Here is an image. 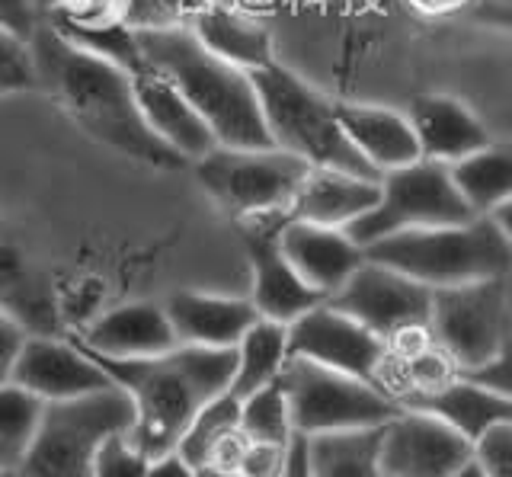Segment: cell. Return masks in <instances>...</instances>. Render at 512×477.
Returning <instances> with one entry per match:
<instances>
[{
    "mask_svg": "<svg viewBox=\"0 0 512 477\" xmlns=\"http://www.w3.org/2000/svg\"><path fill=\"white\" fill-rule=\"evenodd\" d=\"M29 49L32 61H36L39 90L52 93L77 129H84L93 141L144 167H186L183 157L160 145L144 125L132 81L119 65L80 49L48 20H39L36 33L29 36Z\"/></svg>",
    "mask_w": 512,
    "mask_h": 477,
    "instance_id": "obj_1",
    "label": "cell"
},
{
    "mask_svg": "<svg viewBox=\"0 0 512 477\" xmlns=\"http://www.w3.org/2000/svg\"><path fill=\"white\" fill-rule=\"evenodd\" d=\"M84 353L128 394L135 410L128 442L148 458L173 452L186 423L205 401L228 388L234 372V349L176 343L167 353L144 359H106L87 346Z\"/></svg>",
    "mask_w": 512,
    "mask_h": 477,
    "instance_id": "obj_2",
    "label": "cell"
},
{
    "mask_svg": "<svg viewBox=\"0 0 512 477\" xmlns=\"http://www.w3.org/2000/svg\"><path fill=\"white\" fill-rule=\"evenodd\" d=\"M144 61L164 71L202 116L215 145L272 148L247 71L215 58L186 26H135Z\"/></svg>",
    "mask_w": 512,
    "mask_h": 477,
    "instance_id": "obj_3",
    "label": "cell"
},
{
    "mask_svg": "<svg viewBox=\"0 0 512 477\" xmlns=\"http://www.w3.org/2000/svg\"><path fill=\"white\" fill-rule=\"evenodd\" d=\"M509 209V205H506ZM506 209L493 215H474L458 225L400 231L362 247L365 260L391 266L426 289L503 279L512 266V234L506 225Z\"/></svg>",
    "mask_w": 512,
    "mask_h": 477,
    "instance_id": "obj_4",
    "label": "cell"
},
{
    "mask_svg": "<svg viewBox=\"0 0 512 477\" xmlns=\"http://www.w3.org/2000/svg\"><path fill=\"white\" fill-rule=\"evenodd\" d=\"M250 81L256 100H260L272 148L298 157L308 167H333L359 173V177H378L346 141L340 119H336V103L314 90L304 77L285 68L282 61H272L266 68H256Z\"/></svg>",
    "mask_w": 512,
    "mask_h": 477,
    "instance_id": "obj_5",
    "label": "cell"
},
{
    "mask_svg": "<svg viewBox=\"0 0 512 477\" xmlns=\"http://www.w3.org/2000/svg\"><path fill=\"white\" fill-rule=\"evenodd\" d=\"M132 420V401L119 385L68 401H45L16 477H90L100 445L109 436L128 433Z\"/></svg>",
    "mask_w": 512,
    "mask_h": 477,
    "instance_id": "obj_6",
    "label": "cell"
},
{
    "mask_svg": "<svg viewBox=\"0 0 512 477\" xmlns=\"http://www.w3.org/2000/svg\"><path fill=\"white\" fill-rule=\"evenodd\" d=\"M279 385L285 391L288 417L295 436L340 433V429H372L384 426L400 404L375 381L327 369L308 359L288 356Z\"/></svg>",
    "mask_w": 512,
    "mask_h": 477,
    "instance_id": "obj_7",
    "label": "cell"
},
{
    "mask_svg": "<svg viewBox=\"0 0 512 477\" xmlns=\"http://www.w3.org/2000/svg\"><path fill=\"white\" fill-rule=\"evenodd\" d=\"M429 340L455 372L509 353V276L432 289Z\"/></svg>",
    "mask_w": 512,
    "mask_h": 477,
    "instance_id": "obj_8",
    "label": "cell"
},
{
    "mask_svg": "<svg viewBox=\"0 0 512 477\" xmlns=\"http://www.w3.org/2000/svg\"><path fill=\"white\" fill-rule=\"evenodd\" d=\"M196 180L224 215L234 221L285 212L308 164L279 148H224L215 145L192 161Z\"/></svg>",
    "mask_w": 512,
    "mask_h": 477,
    "instance_id": "obj_9",
    "label": "cell"
},
{
    "mask_svg": "<svg viewBox=\"0 0 512 477\" xmlns=\"http://www.w3.org/2000/svg\"><path fill=\"white\" fill-rule=\"evenodd\" d=\"M474 218L464 205L458 189L452 186L448 167L436 161H413L378 177V202L372 212L352 221L346 234L359 247H368L400 231H420L439 225H458Z\"/></svg>",
    "mask_w": 512,
    "mask_h": 477,
    "instance_id": "obj_10",
    "label": "cell"
},
{
    "mask_svg": "<svg viewBox=\"0 0 512 477\" xmlns=\"http://www.w3.org/2000/svg\"><path fill=\"white\" fill-rule=\"evenodd\" d=\"M429 298L426 285L365 260L327 301L391 346L407 333L429 330Z\"/></svg>",
    "mask_w": 512,
    "mask_h": 477,
    "instance_id": "obj_11",
    "label": "cell"
},
{
    "mask_svg": "<svg viewBox=\"0 0 512 477\" xmlns=\"http://www.w3.org/2000/svg\"><path fill=\"white\" fill-rule=\"evenodd\" d=\"M288 356L327 365L375 385H381V375L391 362L388 343L340 308H333L330 301H320L288 324Z\"/></svg>",
    "mask_w": 512,
    "mask_h": 477,
    "instance_id": "obj_12",
    "label": "cell"
},
{
    "mask_svg": "<svg viewBox=\"0 0 512 477\" xmlns=\"http://www.w3.org/2000/svg\"><path fill=\"white\" fill-rule=\"evenodd\" d=\"M285 221V212H269L237 221L240 241H244L247 260H250V276H253V298L250 305L256 314L276 324H292L295 317L320 305L317 292L298 279V273L279 250V228Z\"/></svg>",
    "mask_w": 512,
    "mask_h": 477,
    "instance_id": "obj_13",
    "label": "cell"
},
{
    "mask_svg": "<svg viewBox=\"0 0 512 477\" xmlns=\"http://www.w3.org/2000/svg\"><path fill=\"white\" fill-rule=\"evenodd\" d=\"M471 461V442L423 410L400 407L381 426V474L452 477Z\"/></svg>",
    "mask_w": 512,
    "mask_h": 477,
    "instance_id": "obj_14",
    "label": "cell"
},
{
    "mask_svg": "<svg viewBox=\"0 0 512 477\" xmlns=\"http://www.w3.org/2000/svg\"><path fill=\"white\" fill-rule=\"evenodd\" d=\"M13 385L36 394L39 401H68L109 388L112 378L96 365L77 340H58L52 333H26L10 369Z\"/></svg>",
    "mask_w": 512,
    "mask_h": 477,
    "instance_id": "obj_15",
    "label": "cell"
},
{
    "mask_svg": "<svg viewBox=\"0 0 512 477\" xmlns=\"http://www.w3.org/2000/svg\"><path fill=\"white\" fill-rule=\"evenodd\" d=\"M132 81V93L138 103V113L151 135L167 145L176 157H183L186 164L199 161L202 154L215 148V135L208 132L202 116L189 106V100L180 93L164 71H157L151 61H141L128 71Z\"/></svg>",
    "mask_w": 512,
    "mask_h": 477,
    "instance_id": "obj_16",
    "label": "cell"
},
{
    "mask_svg": "<svg viewBox=\"0 0 512 477\" xmlns=\"http://www.w3.org/2000/svg\"><path fill=\"white\" fill-rule=\"evenodd\" d=\"M279 250L298 279L324 301L365 263V250L343 228L308 225L288 215L279 228Z\"/></svg>",
    "mask_w": 512,
    "mask_h": 477,
    "instance_id": "obj_17",
    "label": "cell"
},
{
    "mask_svg": "<svg viewBox=\"0 0 512 477\" xmlns=\"http://www.w3.org/2000/svg\"><path fill=\"white\" fill-rule=\"evenodd\" d=\"M397 404L429 413V417L452 426L455 433H461L468 442H474L484 429L512 420V394L484 388L458 372H452L448 378L436 381V385H429V388H416V391L400 394Z\"/></svg>",
    "mask_w": 512,
    "mask_h": 477,
    "instance_id": "obj_18",
    "label": "cell"
},
{
    "mask_svg": "<svg viewBox=\"0 0 512 477\" xmlns=\"http://www.w3.org/2000/svg\"><path fill=\"white\" fill-rule=\"evenodd\" d=\"M378 202V177H359L349 170L308 167L288 202L285 215L324 228H349Z\"/></svg>",
    "mask_w": 512,
    "mask_h": 477,
    "instance_id": "obj_19",
    "label": "cell"
},
{
    "mask_svg": "<svg viewBox=\"0 0 512 477\" xmlns=\"http://www.w3.org/2000/svg\"><path fill=\"white\" fill-rule=\"evenodd\" d=\"M410 129L416 138V151L423 161L436 164H455L464 154H474L490 145L487 125L477 119V113L455 97H442V93H426L416 97L410 106Z\"/></svg>",
    "mask_w": 512,
    "mask_h": 477,
    "instance_id": "obj_20",
    "label": "cell"
},
{
    "mask_svg": "<svg viewBox=\"0 0 512 477\" xmlns=\"http://www.w3.org/2000/svg\"><path fill=\"white\" fill-rule=\"evenodd\" d=\"M77 343L106 359H144L173 349L176 333L164 301H128L96 317Z\"/></svg>",
    "mask_w": 512,
    "mask_h": 477,
    "instance_id": "obj_21",
    "label": "cell"
},
{
    "mask_svg": "<svg viewBox=\"0 0 512 477\" xmlns=\"http://www.w3.org/2000/svg\"><path fill=\"white\" fill-rule=\"evenodd\" d=\"M164 311L176 333V343L208 349H234V343L260 317L250 298L212 292H173L164 301Z\"/></svg>",
    "mask_w": 512,
    "mask_h": 477,
    "instance_id": "obj_22",
    "label": "cell"
},
{
    "mask_svg": "<svg viewBox=\"0 0 512 477\" xmlns=\"http://www.w3.org/2000/svg\"><path fill=\"white\" fill-rule=\"evenodd\" d=\"M336 119H340L346 141L378 177L420 161L407 113L372 103H336Z\"/></svg>",
    "mask_w": 512,
    "mask_h": 477,
    "instance_id": "obj_23",
    "label": "cell"
},
{
    "mask_svg": "<svg viewBox=\"0 0 512 477\" xmlns=\"http://www.w3.org/2000/svg\"><path fill=\"white\" fill-rule=\"evenodd\" d=\"M186 29L196 36V42L205 52H212L215 58L228 61V65L247 74L279 61L269 26L237 7H224V4L202 7L192 13Z\"/></svg>",
    "mask_w": 512,
    "mask_h": 477,
    "instance_id": "obj_24",
    "label": "cell"
},
{
    "mask_svg": "<svg viewBox=\"0 0 512 477\" xmlns=\"http://www.w3.org/2000/svg\"><path fill=\"white\" fill-rule=\"evenodd\" d=\"M301 439L311 477H381V426Z\"/></svg>",
    "mask_w": 512,
    "mask_h": 477,
    "instance_id": "obj_25",
    "label": "cell"
},
{
    "mask_svg": "<svg viewBox=\"0 0 512 477\" xmlns=\"http://www.w3.org/2000/svg\"><path fill=\"white\" fill-rule=\"evenodd\" d=\"M448 177L474 215H493L512 199V154L506 145L490 141L487 148L448 164Z\"/></svg>",
    "mask_w": 512,
    "mask_h": 477,
    "instance_id": "obj_26",
    "label": "cell"
},
{
    "mask_svg": "<svg viewBox=\"0 0 512 477\" xmlns=\"http://www.w3.org/2000/svg\"><path fill=\"white\" fill-rule=\"evenodd\" d=\"M288 359V324L256 317L247 333L234 343V372L228 381V394L244 401L256 388L276 381Z\"/></svg>",
    "mask_w": 512,
    "mask_h": 477,
    "instance_id": "obj_27",
    "label": "cell"
},
{
    "mask_svg": "<svg viewBox=\"0 0 512 477\" xmlns=\"http://www.w3.org/2000/svg\"><path fill=\"white\" fill-rule=\"evenodd\" d=\"M237 429H240V401L234 394L221 391L196 410V417L186 423L173 452L183 461H189L192 468H205L218 452V445L231 433H237Z\"/></svg>",
    "mask_w": 512,
    "mask_h": 477,
    "instance_id": "obj_28",
    "label": "cell"
},
{
    "mask_svg": "<svg viewBox=\"0 0 512 477\" xmlns=\"http://www.w3.org/2000/svg\"><path fill=\"white\" fill-rule=\"evenodd\" d=\"M42 401L13 381H0V471L16 477L36 436Z\"/></svg>",
    "mask_w": 512,
    "mask_h": 477,
    "instance_id": "obj_29",
    "label": "cell"
},
{
    "mask_svg": "<svg viewBox=\"0 0 512 477\" xmlns=\"http://www.w3.org/2000/svg\"><path fill=\"white\" fill-rule=\"evenodd\" d=\"M240 433L250 442H266V445L292 442L295 429H292V417H288V404L279 378L256 388L240 401Z\"/></svg>",
    "mask_w": 512,
    "mask_h": 477,
    "instance_id": "obj_30",
    "label": "cell"
},
{
    "mask_svg": "<svg viewBox=\"0 0 512 477\" xmlns=\"http://www.w3.org/2000/svg\"><path fill=\"white\" fill-rule=\"evenodd\" d=\"M26 90H39V74L36 61H32L29 39L0 26V97Z\"/></svg>",
    "mask_w": 512,
    "mask_h": 477,
    "instance_id": "obj_31",
    "label": "cell"
},
{
    "mask_svg": "<svg viewBox=\"0 0 512 477\" xmlns=\"http://www.w3.org/2000/svg\"><path fill=\"white\" fill-rule=\"evenodd\" d=\"M29 289L32 279L23 253L13 244L0 241V311H7L10 317L20 321V305H36V295Z\"/></svg>",
    "mask_w": 512,
    "mask_h": 477,
    "instance_id": "obj_32",
    "label": "cell"
},
{
    "mask_svg": "<svg viewBox=\"0 0 512 477\" xmlns=\"http://www.w3.org/2000/svg\"><path fill=\"white\" fill-rule=\"evenodd\" d=\"M471 461L487 477H512V420L484 429L471 442Z\"/></svg>",
    "mask_w": 512,
    "mask_h": 477,
    "instance_id": "obj_33",
    "label": "cell"
},
{
    "mask_svg": "<svg viewBox=\"0 0 512 477\" xmlns=\"http://www.w3.org/2000/svg\"><path fill=\"white\" fill-rule=\"evenodd\" d=\"M144 474H148V455H141L128 442V433L109 436L100 445V452H96L90 471V477H144Z\"/></svg>",
    "mask_w": 512,
    "mask_h": 477,
    "instance_id": "obj_34",
    "label": "cell"
},
{
    "mask_svg": "<svg viewBox=\"0 0 512 477\" xmlns=\"http://www.w3.org/2000/svg\"><path fill=\"white\" fill-rule=\"evenodd\" d=\"M39 10L32 0H0V26L10 29V33L29 39L32 33H36L39 26Z\"/></svg>",
    "mask_w": 512,
    "mask_h": 477,
    "instance_id": "obj_35",
    "label": "cell"
},
{
    "mask_svg": "<svg viewBox=\"0 0 512 477\" xmlns=\"http://www.w3.org/2000/svg\"><path fill=\"white\" fill-rule=\"evenodd\" d=\"M26 327L10 317L7 311H0V381H10V369H13V359L20 353V346L26 340Z\"/></svg>",
    "mask_w": 512,
    "mask_h": 477,
    "instance_id": "obj_36",
    "label": "cell"
},
{
    "mask_svg": "<svg viewBox=\"0 0 512 477\" xmlns=\"http://www.w3.org/2000/svg\"><path fill=\"white\" fill-rule=\"evenodd\" d=\"M144 477H196V468L176 452H164V455L148 458V474Z\"/></svg>",
    "mask_w": 512,
    "mask_h": 477,
    "instance_id": "obj_37",
    "label": "cell"
},
{
    "mask_svg": "<svg viewBox=\"0 0 512 477\" xmlns=\"http://www.w3.org/2000/svg\"><path fill=\"white\" fill-rule=\"evenodd\" d=\"M279 477H311L308 461H304V439L301 436H292V442H288L285 465H282Z\"/></svg>",
    "mask_w": 512,
    "mask_h": 477,
    "instance_id": "obj_38",
    "label": "cell"
},
{
    "mask_svg": "<svg viewBox=\"0 0 512 477\" xmlns=\"http://www.w3.org/2000/svg\"><path fill=\"white\" fill-rule=\"evenodd\" d=\"M410 4L426 13V17H452V13L464 10L471 0H410Z\"/></svg>",
    "mask_w": 512,
    "mask_h": 477,
    "instance_id": "obj_39",
    "label": "cell"
},
{
    "mask_svg": "<svg viewBox=\"0 0 512 477\" xmlns=\"http://www.w3.org/2000/svg\"><path fill=\"white\" fill-rule=\"evenodd\" d=\"M39 10V17H52V13H64V10H71L77 0H32Z\"/></svg>",
    "mask_w": 512,
    "mask_h": 477,
    "instance_id": "obj_40",
    "label": "cell"
},
{
    "mask_svg": "<svg viewBox=\"0 0 512 477\" xmlns=\"http://www.w3.org/2000/svg\"><path fill=\"white\" fill-rule=\"evenodd\" d=\"M196 477H247V474L228 471V468H196Z\"/></svg>",
    "mask_w": 512,
    "mask_h": 477,
    "instance_id": "obj_41",
    "label": "cell"
},
{
    "mask_svg": "<svg viewBox=\"0 0 512 477\" xmlns=\"http://www.w3.org/2000/svg\"><path fill=\"white\" fill-rule=\"evenodd\" d=\"M452 477H487L484 471H480L477 465H474V461H464V465L452 474Z\"/></svg>",
    "mask_w": 512,
    "mask_h": 477,
    "instance_id": "obj_42",
    "label": "cell"
},
{
    "mask_svg": "<svg viewBox=\"0 0 512 477\" xmlns=\"http://www.w3.org/2000/svg\"><path fill=\"white\" fill-rule=\"evenodd\" d=\"M0 477H13V474H7V471H0Z\"/></svg>",
    "mask_w": 512,
    "mask_h": 477,
    "instance_id": "obj_43",
    "label": "cell"
},
{
    "mask_svg": "<svg viewBox=\"0 0 512 477\" xmlns=\"http://www.w3.org/2000/svg\"><path fill=\"white\" fill-rule=\"evenodd\" d=\"M381 477H388V474H381Z\"/></svg>",
    "mask_w": 512,
    "mask_h": 477,
    "instance_id": "obj_44",
    "label": "cell"
}]
</instances>
